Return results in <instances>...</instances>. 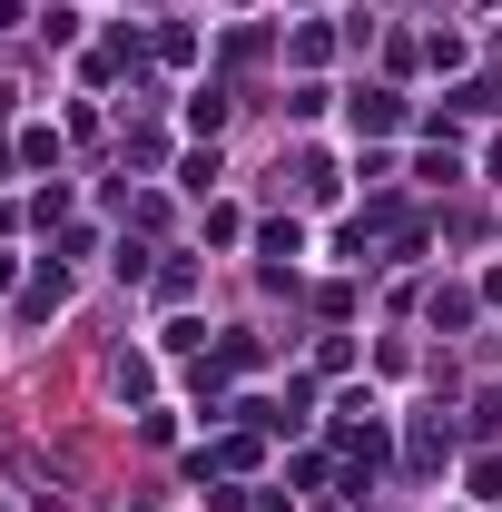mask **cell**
Masks as SVG:
<instances>
[{
	"label": "cell",
	"instance_id": "1",
	"mask_svg": "<svg viewBox=\"0 0 502 512\" xmlns=\"http://www.w3.org/2000/svg\"><path fill=\"white\" fill-rule=\"evenodd\" d=\"M355 128H365V138L404 128V99H394V89H365V99H355Z\"/></svg>",
	"mask_w": 502,
	"mask_h": 512
},
{
	"label": "cell",
	"instance_id": "2",
	"mask_svg": "<svg viewBox=\"0 0 502 512\" xmlns=\"http://www.w3.org/2000/svg\"><path fill=\"white\" fill-rule=\"evenodd\" d=\"M453 109H463V119H493L502 89H493V79H463V89H453Z\"/></svg>",
	"mask_w": 502,
	"mask_h": 512
},
{
	"label": "cell",
	"instance_id": "3",
	"mask_svg": "<svg viewBox=\"0 0 502 512\" xmlns=\"http://www.w3.org/2000/svg\"><path fill=\"white\" fill-rule=\"evenodd\" d=\"M256 247H266V256H276V266H286V256L306 247V227H296V217H276V227H266V237H256Z\"/></svg>",
	"mask_w": 502,
	"mask_h": 512
},
{
	"label": "cell",
	"instance_id": "4",
	"mask_svg": "<svg viewBox=\"0 0 502 512\" xmlns=\"http://www.w3.org/2000/svg\"><path fill=\"white\" fill-rule=\"evenodd\" d=\"M0 512H10V503H0Z\"/></svg>",
	"mask_w": 502,
	"mask_h": 512
}]
</instances>
